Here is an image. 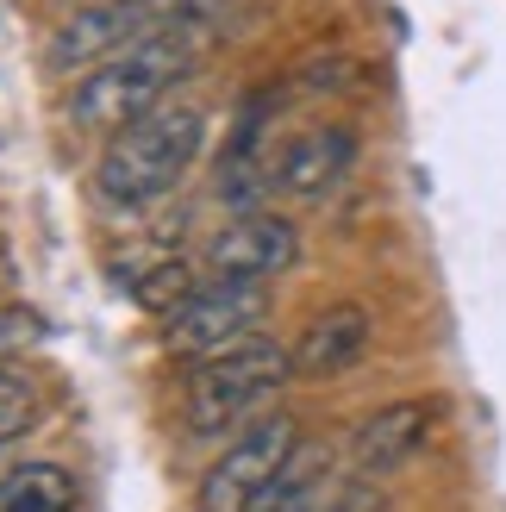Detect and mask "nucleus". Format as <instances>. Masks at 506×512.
I'll return each instance as SVG.
<instances>
[{"label": "nucleus", "mask_w": 506, "mask_h": 512, "mask_svg": "<svg viewBox=\"0 0 506 512\" xmlns=\"http://www.w3.org/2000/svg\"><path fill=\"white\" fill-rule=\"evenodd\" d=\"M200 44H207V25L163 32V38H144L132 50H119V57H107L100 69L82 75V88L69 94V119L88 125V132H125V125L150 119L157 100L200 63Z\"/></svg>", "instance_id": "f257e3e1"}, {"label": "nucleus", "mask_w": 506, "mask_h": 512, "mask_svg": "<svg viewBox=\"0 0 506 512\" xmlns=\"http://www.w3.org/2000/svg\"><path fill=\"white\" fill-rule=\"evenodd\" d=\"M219 13H232V0H94V7L69 13L44 44L50 69H100L107 57L132 50L144 38L163 32H194V25H213Z\"/></svg>", "instance_id": "f03ea898"}, {"label": "nucleus", "mask_w": 506, "mask_h": 512, "mask_svg": "<svg viewBox=\"0 0 506 512\" xmlns=\"http://www.w3.org/2000/svg\"><path fill=\"white\" fill-rule=\"evenodd\" d=\"M200 138H207V119L194 107H157L150 119L113 132V144L100 150L94 188L113 207H144V200L169 194L188 175V163L200 157Z\"/></svg>", "instance_id": "7ed1b4c3"}, {"label": "nucleus", "mask_w": 506, "mask_h": 512, "mask_svg": "<svg viewBox=\"0 0 506 512\" xmlns=\"http://www.w3.org/2000/svg\"><path fill=\"white\" fill-rule=\"evenodd\" d=\"M288 381H294V350L269 344V338H250L225 356H207L188 375V431L194 438H219L225 425L250 419Z\"/></svg>", "instance_id": "20e7f679"}, {"label": "nucleus", "mask_w": 506, "mask_h": 512, "mask_svg": "<svg viewBox=\"0 0 506 512\" xmlns=\"http://www.w3.org/2000/svg\"><path fill=\"white\" fill-rule=\"evenodd\" d=\"M300 456V425L288 413H269L257 425H244L225 456L200 475L194 488V512H257L263 494L282 481V469Z\"/></svg>", "instance_id": "39448f33"}, {"label": "nucleus", "mask_w": 506, "mask_h": 512, "mask_svg": "<svg viewBox=\"0 0 506 512\" xmlns=\"http://www.w3.org/2000/svg\"><path fill=\"white\" fill-rule=\"evenodd\" d=\"M263 306H269L263 288H244V281H207V288L169 319V350L175 356H200V363L238 350V344H250V325L263 319Z\"/></svg>", "instance_id": "423d86ee"}, {"label": "nucleus", "mask_w": 506, "mask_h": 512, "mask_svg": "<svg viewBox=\"0 0 506 512\" xmlns=\"http://www.w3.org/2000/svg\"><path fill=\"white\" fill-rule=\"evenodd\" d=\"M300 256V232L282 213H244L232 225H219L207 238V275L213 281H244V288H263L269 275H282Z\"/></svg>", "instance_id": "0eeeda50"}, {"label": "nucleus", "mask_w": 506, "mask_h": 512, "mask_svg": "<svg viewBox=\"0 0 506 512\" xmlns=\"http://www.w3.org/2000/svg\"><path fill=\"white\" fill-rule=\"evenodd\" d=\"M444 419V400L432 394H413V400H394L382 406V413H369L357 425V438H350V463H357V475H394L407 456L432 438V425Z\"/></svg>", "instance_id": "6e6552de"}, {"label": "nucleus", "mask_w": 506, "mask_h": 512, "mask_svg": "<svg viewBox=\"0 0 506 512\" xmlns=\"http://www.w3.org/2000/svg\"><path fill=\"white\" fill-rule=\"evenodd\" d=\"M369 306L357 300H338V306H325V313L307 319V331L294 338V381H332L344 375L357 356L369 350Z\"/></svg>", "instance_id": "1a4fd4ad"}, {"label": "nucleus", "mask_w": 506, "mask_h": 512, "mask_svg": "<svg viewBox=\"0 0 506 512\" xmlns=\"http://www.w3.org/2000/svg\"><path fill=\"white\" fill-rule=\"evenodd\" d=\"M350 163H357V132H350V125H313V132H300L282 150L275 182L300 200H325L350 175Z\"/></svg>", "instance_id": "9d476101"}, {"label": "nucleus", "mask_w": 506, "mask_h": 512, "mask_svg": "<svg viewBox=\"0 0 506 512\" xmlns=\"http://www.w3.org/2000/svg\"><path fill=\"white\" fill-rule=\"evenodd\" d=\"M0 512H75V475L63 463H19L0 475Z\"/></svg>", "instance_id": "9b49d317"}, {"label": "nucleus", "mask_w": 506, "mask_h": 512, "mask_svg": "<svg viewBox=\"0 0 506 512\" xmlns=\"http://www.w3.org/2000/svg\"><path fill=\"white\" fill-rule=\"evenodd\" d=\"M200 288H207V281H200L194 263H182V256H163V263H150L144 275H132V300L144 313H163V319H175Z\"/></svg>", "instance_id": "f8f14e48"}, {"label": "nucleus", "mask_w": 506, "mask_h": 512, "mask_svg": "<svg viewBox=\"0 0 506 512\" xmlns=\"http://www.w3.org/2000/svg\"><path fill=\"white\" fill-rule=\"evenodd\" d=\"M38 419V375L25 363H0V456H7Z\"/></svg>", "instance_id": "ddd939ff"}, {"label": "nucleus", "mask_w": 506, "mask_h": 512, "mask_svg": "<svg viewBox=\"0 0 506 512\" xmlns=\"http://www.w3.org/2000/svg\"><path fill=\"white\" fill-rule=\"evenodd\" d=\"M319 469H325V456H294V463L282 469V481L263 494L257 512H325V506H332V494H325Z\"/></svg>", "instance_id": "4468645a"}]
</instances>
